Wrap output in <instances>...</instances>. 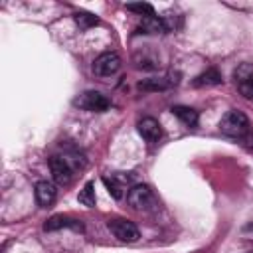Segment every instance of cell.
Masks as SVG:
<instances>
[{"instance_id": "cell-1", "label": "cell", "mask_w": 253, "mask_h": 253, "mask_svg": "<svg viewBox=\"0 0 253 253\" xmlns=\"http://www.w3.org/2000/svg\"><path fill=\"white\" fill-rule=\"evenodd\" d=\"M219 130L227 136H243L249 130V119L241 111H229L219 121Z\"/></svg>"}, {"instance_id": "cell-2", "label": "cell", "mask_w": 253, "mask_h": 253, "mask_svg": "<svg viewBox=\"0 0 253 253\" xmlns=\"http://www.w3.org/2000/svg\"><path fill=\"white\" fill-rule=\"evenodd\" d=\"M126 200H128V204L134 210H140V211H148V210H154L156 208V198H154L152 190L146 184L132 186L128 190V194H126Z\"/></svg>"}, {"instance_id": "cell-3", "label": "cell", "mask_w": 253, "mask_h": 253, "mask_svg": "<svg viewBox=\"0 0 253 253\" xmlns=\"http://www.w3.org/2000/svg\"><path fill=\"white\" fill-rule=\"evenodd\" d=\"M73 105L83 109V111L103 113V111H107L111 107V101L103 93H99V91H85V93H81L79 97L73 99Z\"/></svg>"}, {"instance_id": "cell-4", "label": "cell", "mask_w": 253, "mask_h": 253, "mask_svg": "<svg viewBox=\"0 0 253 253\" xmlns=\"http://www.w3.org/2000/svg\"><path fill=\"white\" fill-rule=\"evenodd\" d=\"M107 227H109V231H111L117 239L126 241V243H132V241H136V239L140 237L138 227H136L132 221H128V219H121V217L109 219V221H107Z\"/></svg>"}, {"instance_id": "cell-5", "label": "cell", "mask_w": 253, "mask_h": 253, "mask_svg": "<svg viewBox=\"0 0 253 253\" xmlns=\"http://www.w3.org/2000/svg\"><path fill=\"white\" fill-rule=\"evenodd\" d=\"M49 168L53 174V180L61 186H67L73 178V166L65 156H51L49 158Z\"/></svg>"}, {"instance_id": "cell-6", "label": "cell", "mask_w": 253, "mask_h": 253, "mask_svg": "<svg viewBox=\"0 0 253 253\" xmlns=\"http://www.w3.org/2000/svg\"><path fill=\"white\" fill-rule=\"evenodd\" d=\"M119 67H121V57H119L115 51H105V53H101V55L95 59V63H93V71H95L97 75H101V77H109V75L117 73Z\"/></svg>"}, {"instance_id": "cell-7", "label": "cell", "mask_w": 253, "mask_h": 253, "mask_svg": "<svg viewBox=\"0 0 253 253\" xmlns=\"http://www.w3.org/2000/svg\"><path fill=\"white\" fill-rule=\"evenodd\" d=\"M235 83L243 97L253 99V69L249 63H243L241 67L235 69Z\"/></svg>"}, {"instance_id": "cell-8", "label": "cell", "mask_w": 253, "mask_h": 253, "mask_svg": "<svg viewBox=\"0 0 253 253\" xmlns=\"http://www.w3.org/2000/svg\"><path fill=\"white\" fill-rule=\"evenodd\" d=\"M73 229V231H83V223L79 219H73L69 215H63V213H57V215H51L45 223H43V229L45 231H57V229Z\"/></svg>"}, {"instance_id": "cell-9", "label": "cell", "mask_w": 253, "mask_h": 253, "mask_svg": "<svg viewBox=\"0 0 253 253\" xmlns=\"http://www.w3.org/2000/svg\"><path fill=\"white\" fill-rule=\"evenodd\" d=\"M136 128H138V134H140L146 142H158L160 136H162V128H160L158 121L152 119V117L140 119L138 125H136Z\"/></svg>"}, {"instance_id": "cell-10", "label": "cell", "mask_w": 253, "mask_h": 253, "mask_svg": "<svg viewBox=\"0 0 253 253\" xmlns=\"http://www.w3.org/2000/svg\"><path fill=\"white\" fill-rule=\"evenodd\" d=\"M34 194H36V202H38L40 206L47 208V206H51V204H53L57 190H55V186H53L51 182H47V180H42V182H38V184H36V188H34Z\"/></svg>"}, {"instance_id": "cell-11", "label": "cell", "mask_w": 253, "mask_h": 253, "mask_svg": "<svg viewBox=\"0 0 253 253\" xmlns=\"http://www.w3.org/2000/svg\"><path fill=\"white\" fill-rule=\"evenodd\" d=\"M170 77H172V73H168V77H150V79H142L136 87H138L140 91H164V89H168V87H172V85L178 83L176 79H170Z\"/></svg>"}, {"instance_id": "cell-12", "label": "cell", "mask_w": 253, "mask_h": 253, "mask_svg": "<svg viewBox=\"0 0 253 253\" xmlns=\"http://www.w3.org/2000/svg\"><path fill=\"white\" fill-rule=\"evenodd\" d=\"M223 79H221V73L215 69V67H210L206 71H202L196 79H194V87H213V85H219Z\"/></svg>"}, {"instance_id": "cell-13", "label": "cell", "mask_w": 253, "mask_h": 253, "mask_svg": "<svg viewBox=\"0 0 253 253\" xmlns=\"http://www.w3.org/2000/svg\"><path fill=\"white\" fill-rule=\"evenodd\" d=\"M138 32H142V34H164L166 32V26H164V20L162 18L148 16V18H142V22L138 26Z\"/></svg>"}, {"instance_id": "cell-14", "label": "cell", "mask_w": 253, "mask_h": 253, "mask_svg": "<svg viewBox=\"0 0 253 253\" xmlns=\"http://www.w3.org/2000/svg\"><path fill=\"white\" fill-rule=\"evenodd\" d=\"M172 113L188 126H196L198 125V111L192 109V107H186V105H174L172 107Z\"/></svg>"}, {"instance_id": "cell-15", "label": "cell", "mask_w": 253, "mask_h": 253, "mask_svg": "<svg viewBox=\"0 0 253 253\" xmlns=\"http://www.w3.org/2000/svg\"><path fill=\"white\" fill-rule=\"evenodd\" d=\"M77 200H79V204H83V206H87V208H93V206H95V184H93V182H87V184L83 186V190L79 192Z\"/></svg>"}, {"instance_id": "cell-16", "label": "cell", "mask_w": 253, "mask_h": 253, "mask_svg": "<svg viewBox=\"0 0 253 253\" xmlns=\"http://www.w3.org/2000/svg\"><path fill=\"white\" fill-rule=\"evenodd\" d=\"M75 24L81 30H89V28H93V26L99 24V18L93 16V14H89V12H77L75 14Z\"/></svg>"}, {"instance_id": "cell-17", "label": "cell", "mask_w": 253, "mask_h": 253, "mask_svg": "<svg viewBox=\"0 0 253 253\" xmlns=\"http://www.w3.org/2000/svg\"><path fill=\"white\" fill-rule=\"evenodd\" d=\"M103 184H105V188H107V192L115 198V200H121L123 198V186L115 180V178H109V176H105L103 178Z\"/></svg>"}, {"instance_id": "cell-18", "label": "cell", "mask_w": 253, "mask_h": 253, "mask_svg": "<svg viewBox=\"0 0 253 253\" xmlns=\"http://www.w3.org/2000/svg\"><path fill=\"white\" fill-rule=\"evenodd\" d=\"M126 10H130V12L138 14V16H142V18L156 16V14H154V8H152L150 4H146V2H140V4H126Z\"/></svg>"}, {"instance_id": "cell-19", "label": "cell", "mask_w": 253, "mask_h": 253, "mask_svg": "<svg viewBox=\"0 0 253 253\" xmlns=\"http://www.w3.org/2000/svg\"><path fill=\"white\" fill-rule=\"evenodd\" d=\"M245 144H247L249 148H253V134H247V136H245Z\"/></svg>"}, {"instance_id": "cell-20", "label": "cell", "mask_w": 253, "mask_h": 253, "mask_svg": "<svg viewBox=\"0 0 253 253\" xmlns=\"http://www.w3.org/2000/svg\"><path fill=\"white\" fill-rule=\"evenodd\" d=\"M247 253H253V251H247Z\"/></svg>"}]
</instances>
